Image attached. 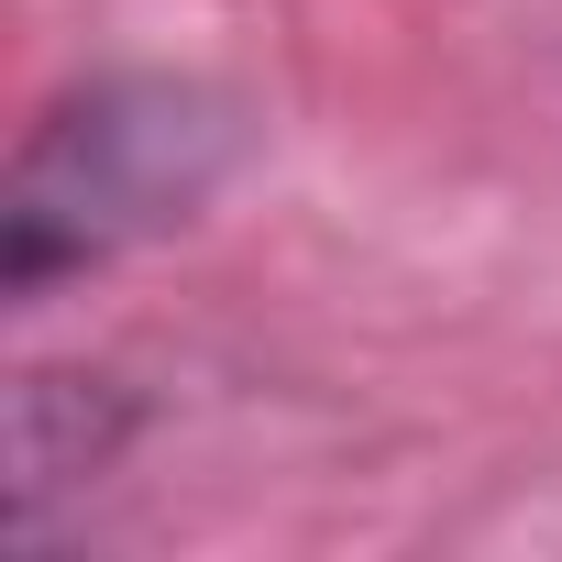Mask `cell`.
Returning <instances> with one entry per match:
<instances>
[{
	"label": "cell",
	"instance_id": "cell-1",
	"mask_svg": "<svg viewBox=\"0 0 562 562\" xmlns=\"http://www.w3.org/2000/svg\"><path fill=\"white\" fill-rule=\"evenodd\" d=\"M243 166V111L177 67H111L45 100L0 177V288L45 310L78 276L188 232Z\"/></svg>",
	"mask_w": 562,
	"mask_h": 562
},
{
	"label": "cell",
	"instance_id": "cell-2",
	"mask_svg": "<svg viewBox=\"0 0 562 562\" xmlns=\"http://www.w3.org/2000/svg\"><path fill=\"white\" fill-rule=\"evenodd\" d=\"M133 441V397L122 375H67V364H34L23 397H12V540L45 529V496L56 485H89L111 474Z\"/></svg>",
	"mask_w": 562,
	"mask_h": 562
}]
</instances>
